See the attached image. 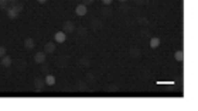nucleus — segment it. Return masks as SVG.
Returning <instances> with one entry per match:
<instances>
[{
    "instance_id": "f257e3e1",
    "label": "nucleus",
    "mask_w": 198,
    "mask_h": 111,
    "mask_svg": "<svg viewBox=\"0 0 198 111\" xmlns=\"http://www.w3.org/2000/svg\"><path fill=\"white\" fill-rule=\"evenodd\" d=\"M86 11H88V9H86L85 4H78L77 7H75V13H77V16H79V17H84V16L86 14Z\"/></svg>"
},
{
    "instance_id": "f03ea898",
    "label": "nucleus",
    "mask_w": 198,
    "mask_h": 111,
    "mask_svg": "<svg viewBox=\"0 0 198 111\" xmlns=\"http://www.w3.org/2000/svg\"><path fill=\"white\" fill-rule=\"evenodd\" d=\"M54 38H55V41L57 42H65L67 41V34L64 33V31H58V33H55V35H54Z\"/></svg>"
},
{
    "instance_id": "7ed1b4c3",
    "label": "nucleus",
    "mask_w": 198,
    "mask_h": 111,
    "mask_svg": "<svg viewBox=\"0 0 198 111\" xmlns=\"http://www.w3.org/2000/svg\"><path fill=\"white\" fill-rule=\"evenodd\" d=\"M34 61L36 63H44L45 62V54L44 52H37L34 55Z\"/></svg>"
},
{
    "instance_id": "20e7f679",
    "label": "nucleus",
    "mask_w": 198,
    "mask_h": 111,
    "mask_svg": "<svg viewBox=\"0 0 198 111\" xmlns=\"http://www.w3.org/2000/svg\"><path fill=\"white\" fill-rule=\"evenodd\" d=\"M11 62H13V61H11L10 56L4 55L3 58H2V66H3V68H10L11 66Z\"/></svg>"
},
{
    "instance_id": "39448f33",
    "label": "nucleus",
    "mask_w": 198,
    "mask_h": 111,
    "mask_svg": "<svg viewBox=\"0 0 198 111\" xmlns=\"http://www.w3.org/2000/svg\"><path fill=\"white\" fill-rule=\"evenodd\" d=\"M74 23H71V21H67L65 24H64V33L65 34H68V33H72L74 31Z\"/></svg>"
},
{
    "instance_id": "423d86ee",
    "label": "nucleus",
    "mask_w": 198,
    "mask_h": 111,
    "mask_svg": "<svg viewBox=\"0 0 198 111\" xmlns=\"http://www.w3.org/2000/svg\"><path fill=\"white\" fill-rule=\"evenodd\" d=\"M24 47H26V49H33L34 47H36L33 38H27V40L24 41Z\"/></svg>"
},
{
    "instance_id": "0eeeda50",
    "label": "nucleus",
    "mask_w": 198,
    "mask_h": 111,
    "mask_svg": "<svg viewBox=\"0 0 198 111\" xmlns=\"http://www.w3.org/2000/svg\"><path fill=\"white\" fill-rule=\"evenodd\" d=\"M174 59H176L177 62H183L184 61V51L183 49H180V51H177L176 54H174Z\"/></svg>"
},
{
    "instance_id": "6e6552de",
    "label": "nucleus",
    "mask_w": 198,
    "mask_h": 111,
    "mask_svg": "<svg viewBox=\"0 0 198 111\" xmlns=\"http://www.w3.org/2000/svg\"><path fill=\"white\" fill-rule=\"evenodd\" d=\"M11 9H13V10L16 11V13H17V14H20V13H21L23 11V4L21 3H18V2H16V3H13V6H11Z\"/></svg>"
},
{
    "instance_id": "1a4fd4ad",
    "label": "nucleus",
    "mask_w": 198,
    "mask_h": 111,
    "mask_svg": "<svg viewBox=\"0 0 198 111\" xmlns=\"http://www.w3.org/2000/svg\"><path fill=\"white\" fill-rule=\"evenodd\" d=\"M158 47H160V40H158L157 37L151 38V40H150V48L156 49V48H158Z\"/></svg>"
},
{
    "instance_id": "9d476101",
    "label": "nucleus",
    "mask_w": 198,
    "mask_h": 111,
    "mask_svg": "<svg viewBox=\"0 0 198 111\" xmlns=\"http://www.w3.org/2000/svg\"><path fill=\"white\" fill-rule=\"evenodd\" d=\"M55 76H52V75H48L47 78H45V83H47L48 86H54L55 85Z\"/></svg>"
},
{
    "instance_id": "9b49d317",
    "label": "nucleus",
    "mask_w": 198,
    "mask_h": 111,
    "mask_svg": "<svg viewBox=\"0 0 198 111\" xmlns=\"http://www.w3.org/2000/svg\"><path fill=\"white\" fill-rule=\"evenodd\" d=\"M45 52H48V54H52V52H55V45H54V42H48V44L45 45Z\"/></svg>"
},
{
    "instance_id": "f8f14e48",
    "label": "nucleus",
    "mask_w": 198,
    "mask_h": 111,
    "mask_svg": "<svg viewBox=\"0 0 198 111\" xmlns=\"http://www.w3.org/2000/svg\"><path fill=\"white\" fill-rule=\"evenodd\" d=\"M17 13H16V11L14 10H13V9H7V17H9V19H11V20H14V19H17Z\"/></svg>"
},
{
    "instance_id": "ddd939ff",
    "label": "nucleus",
    "mask_w": 198,
    "mask_h": 111,
    "mask_svg": "<svg viewBox=\"0 0 198 111\" xmlns=\"http://www.w3.org/2000/svg\"><path fill=\"white\" fill-rule=\"evenodd\" d=\"M36 87L38 92L41 90V79H36Z\"/></svg>"
},
{
    "instance_id": "4468645a",
    "label": "nucleus",
    "mask_w": 198,
    "mask_h": 111,
    "mask_svg": "<svg viewBox=\"0 0 198 111\" xmlns=\"http://www.w3.org/2000/svg\"><path fill=\"white\" fill-rule=\"evenodd\" d=\"M7 4H9L7 0H0V9H4Z\"/></svg>"
},
{
    "instance_id": "2eb2a0df",
    "label": "nucleus",
    "mask_w": 198,
    "mask_h": 111,
    "mask_svg": "<svg viewBox=\"0 0 198 111\" xmlns=\"http://www.w3.org/2000/svg\"><path fill=\"white\" fill-rule=\"evenodd\" d=\"M6 55V48L4 47H0V58H3Z\"/></svg>"
},
{
    "instance_id": "dca6fc26",
    "label": "nucleus",
    "mask_w": 198,
    "mask_h": 111,
    "mask_svg": "<svg viewBox=\"0 0 198 111\" xmlns=\"http://www.w3.org/2000/svg\"><path fill=\"white\" fill-rule=\"evenodd\" d=\"M112 2H113V0H102V3L105 4V6H109V4H112Z\"/></svg>"
},
{
    "instance_id": "f3484780",
    "label": "nucleus",
    "mask_w": 198,
    "mask_h": 111,
    "mask_svg": "<svg viewBox=\"0 0 198 111\" xmlns=\"http://www.w3.org/2000/svg\"><path fill=\"white\" fill-rule=\"evenodd\" d=\"M82 2H84V3H82V4H85V6H86V4H88V6H89V4H92V3H93V0H82Z\"/></svg>"
},
{
    "instance_id": "a211bd4d",
    "label": "nucleus",
    "mask_w": 198,
    "mask_h": 111,
    "mask_svg": "<svg viewBox=\"0 0 198 111\" xmlns=\"http://www.w3.org/2000/svg\"><path fill=\"white\" fill-rule=\"evenodd\" d=\"M38 3H41V4H44V3H47V0H37Z\"/></svg>"
},
{
    "instance_id": "6ab92c4d",
    "label": "nucleus",
    "mask_w": 198,
    "mask_h": 111,
    "mask_svg": "<svg viewBox=\"0 0 198 111\" xmlns=\"http://www.w3.org/2000/svg\"><path fill=\"white\" fill-rule=\"evenodd\" d=\"M7 2H9V3H11V4H13V3H16L17 0H7Z\"/></svg>"
},
{
    "instance_id": "aec40b11",
    "label": "nucleus",
    "mask_w": 198,
    "mask_h": 111,
    "mask_svg": "<svg viewBox=\"0 0 198 111\" xmlns=\"http://www.w3.org/2000/svg\"><path fill=\"white\" fill-rule=\"evenodd\" d=\"M119 2H128V0H119Z\"/></svg>"
}]
</instances>
